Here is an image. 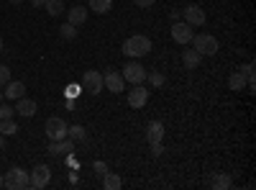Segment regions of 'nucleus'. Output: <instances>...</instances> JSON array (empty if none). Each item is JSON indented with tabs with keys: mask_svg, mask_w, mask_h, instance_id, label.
I'll list each match as a JSON object with an SVG mask.
<instances>
[{
	"mask_svg": "<svg viewBox=\"0 0 256 190\" xmlns=\"http://www.w3.org/2000/svg\"><path fill=\"white\" fill-rule=\"evenodd\" d=\"M10 3H16V6H18V3H24V0H10Z\"/></svg>",
	"mask_w": 256,
	"mask_h": 190,
	"instance_id": "nucleus-39",
	"label": "nucleus"
},
{
	"mask_svg": "<svg viewBox=\"0 0 256 190\" xmlns=\"http://www.w3.org/2000/svg\"><path fill=\"white\" fill-rule=\"evenodd\" d=\"M120 185H123V180H120L118 172H105V175H102V187H105V190H118Z\"/></svg>",
	"mask_w": 256,
	"mask_h": 190,
	"instance_id": "nucleus-19",
	"label": "nucleus"
},
{
	"mask_svg": "<svg viewBox=\"0 0 256 190\" xmlns=\"http://www.w3.org/2000/svg\"><path fill=\"white\" fill-rule=\"evenodd\" d=\"M146 80L152 82L154 88H162L164 82H166V77H164V72H146Z\"/></svg>",
	"mask_w": 256,
	"mask_h": 190,
	"instance_id": "nucleus-26",
	"label": "nucleus"
},
{
	"mask_svg": "<svg viewBox=\"0 0 256 190\" xmlns=\"http://www.w3.org/2000/svg\"><path fill=\"white\" fill-rule=\"evenodd\" d=\"M59 36H62L64 41L77 39V26H74V24H70V21H67V24H62V26H59Z\"/></svg>",
	"mask_w": 256,
	"mask_h": 190,
	"instance_id": "nucleus-23",
	"label": "nucleus"
},
{
	"mask_svg": "<svg viewBox=\"0 0 256 190\" xmlns=\"http://www.w3.org/2000/svg\"><path fill=\"white\" fill-rule=\"evenodd\" d=\"M148 103V90L144 85H134V90H128V105L131 108H144V105Z\"/></svg>",
	"mask_w": 256,
	"mask_h": 190,
	"instance_id": "nucleus-12",
	"label": "nucleus"
},
{
	"mask_svg": "<svg viewBox=\"0 0 256 190\" xmlns=\"http://www.w3.org/2000/svg\"><path fill=\"white\" fill-rule=\"evenodd\" d=\"M0 54H3V36H0Z\"/></svg>",
	"mask_w": 256,
	"mask_h": 190,
	"instance_id": "nucleus-37",
	"label": "nucleus"
},
{
	"mask_svg": "<svg viewBox=\"0 0 256 190\" xmlns=\"http://www.w3.org/2000/svg\"><path fill=\"white\" fill-rule=\"evenodd\" d=\"M152 52V39L144 36V34H136V36H128L123 41V54L128 59H141Z\"/></svg>",
	"mask_w": 256,
	"mask_h": 190,
	"instance_id": "nucleus-1",
	"label": "nucleus"
},
{
	"mask_svg": "<svg viewBox=\"0 0 256 190\" xmlns=\"http://www.w3.org/2000/svg\"><path fill=\"white\" fill-rule=\"evenodd\" d=\"M28 177H31V187H34V190L46 187V185L52 182V167H49V164H36L34 170L28 172Z\"/></svg>",
	"mask_w": 256,
	"mask_h": 190,
	"instance_id": "nucleus-6",
	"label": "nucleus"
},
{
	"mask_svg": "<svg viewBox=\"0 0 256 190\" xmlns=\"http://www.w3.org/2000/svg\"><path fill=\"white\" fill-rule=\"evenodd\" d=\"M67 18H70V24L80 26V24H84V21H88V8L77 3L74 8H70V11H67Z\"/></svg>",
	"mask_w": 256,
	"mask_h": 190,
	"instance_id": "nucleus-16",
	"label": "nucleus"
},
{
	"mask_svg": "<svg viewBox=\"0 0 256 190\" xmlns=\"http://www.w3.org/2000/svg\"><path fill=\"white\" fill-rule=\"evenodd\" d=\"M20 129H18V123L13 118H6V121H0V134L3 136H16Z\"/></svg>",
	"mask_w": 256,
	"mask_h": 190,
	"instance_id": "nucleus-22",
	"label": "nucleus"
},
{
	"mask_svg": "<svg viewBox=\"0 0 256 190\" xmlns=\"http://www.w3.org/2000/svg\"><path fill=\"white\" fill-rule=\"evenodd\" d=\"M92 167H95V172H98V175H100V177H102V175H105V172H108V164H105V162H95V164H92Z\"/></svg>",
	"mask_w": 256,
	"mask_h": 190,
	"instance_id": "nucleus-32",
	"label": "nucleus"
},
{
	"mask_svg": "<svg viewBox=\"0 0 256 190\" xmlns=\"http://www.w3.org/2000/svg\"><path fill=\"white\" fill-rule=\"evenodd\" d=\"M102 88H105V85H102V75H100L98 70H88V72L82 75V90H84V93L98 95Z\"/></svg>",
	"mask_w": 256,
	"mask_h": 190,
	"instance_id": "nucleus-7",
	"label": "nucleus"
},
{
	"mask_svg": "<svg viewBox=\"0 0 256 190\" xmlns=\"http://www.w3.org/2000/svg\"><path fill=\"white\" fill-rule=\"evenodd\" d=\"M67 136L72 141H84V139H88V129L80 126V123H74V126H70V129H67Z\"/></svg>",
	"mask_w": 256,
	"mask_h": 190,
	"instance_id": "nucleus-21",
	"label": "nucleus"
},
{
	"mask_svg": "<svg viewBox=\"0 0 256 190\" xmlns=\"http://www.w3.org/2000/svg\"><path fill=\"white\" fill-rule=\"evenodd\" d=\"M3 146H6V136H3V134H0V149H3Z\"/></svg>",
	"mask_w": 256,
	"mask_h": 190,
	"instance_id": "nucleus-36",
	"label": "nucleus"
},
{
	"mask_svg": "<svg viewBox=\"0 0 256 190\" xmlns=\"http://www.w3.org/2000/svg\"><path fill=\"white\" fill-rule=\"evenodd\" d=\"M152 154H154V157H162V154H164V144H162V141L152 144Z\"/></svg>",
	"mask_w": 256,
	"mask_h": 190,
	"instance_id": "nucleus-31",
	"label": "nucleus"
},
{
	"mask_svg": "<svg viewBox=\"0 0 256 190\" xmlns=\"http://www.w3.org/2000/svg\"><path fill=\"white\" fill-rule=\"evenodd\" d=\"M74 3H80V0H74Z\"/></svg>",
	"mask_w": 256,
	"mask_h": 190,
	"instance_id": "nucleus-41",
	"label": "nucleus"
},
{
	"mask_svg": "<svg viewBox=\"0 0 256 190\" xmlns=\"http://www.w3.org/2000/svg\"><path fill=\"white\" fill-rule=\"evenodd\" d=\"M0 187H3V175H0Z\"/></svg>",
	"mask_w": 256,
	"mask_h": 190,
	"instance_id": "nucleus-40",
	"label": "nucleus"
},
{
	"mask_svg": "<svg viewBox=\"0 0 256 190\" xmlns=\"http://www.w3.org/2000/svg\"><path fill=\"white\" fill-rule=\"evenodd\" d=\"M67 121L64 118H59V116H52V118H46V123H44V131H46V136H49V141H56V139H64L67 136Z\"/></svg>",
	"mask_w": 256,
	"mask_h": 190,
	"instance_id": "nucleus-5",
	"label": "nucleus"
},
{
	"mask_svg": "<svg viewBox=\"0 0 256 190\" xmlns=\"http://www.w3.org/2000/svg\"><path fill=\"white\" fill-rule=\"evenodd\" d=\"M120 75H123L126 82H131V85H144V82H146V67H141L136 59L126 62L123 70H120Z\"/></svg>",
	"mask_w": 256,
	"mask_h": 190,
	"instance_id": "nucleus-4",
	"label": "nucleus"
},
{
	"mask_svg": "<svg viewBox=\"0 0 256 190\" xmlns=\"http://www.w3.org/2000/svg\"><path fill=\"white\" fill-rule=\"evenodd\" d=\"M64 108H67V111H74V98H67V100H64Z\"/></svg>",
	"mask_w": 256,
	"mask_h": 190,
	"instance_id": "nucleus-34",
	"label": "nucleus"
},
{
	"mask_svg": "<svg viewBox=\"0 0 256 190\" xmlns=\"http://www.w3.org/2000/svg\"><path fill=\"white\" fill-rule=\"evenodd\" d=\"M90 8H92L98 16H102V13H108V11L113 8V0H90Z\"/></svg>",
	"mask_w": 256,
	"mask_h": 190,
	"instance_id": "nucleus-25",
	"label": "nucleus"
},
{
	"mask_svg": "<svg viewBox=\"0 0 256 190\" xmlns=\"http://www.w3.org/2000/svg\"><path fill=\"white\" fill-rule=\"evenodd\" d=\"M80 93H82V85H67L64 88V95L67 98H80Z\"/></svg>",
	"mask_w": 256,
	"mask_h": 190,
	"instance_id": "nucleus-28",
	"label": "nucleus"
},
{
	"mask_svg": "<svg viewBox=\"0 0 256 190\" xmlns=\"http://www.w3.org/2000/svg\"><path fill=\"white\" fill-rule=\"evenodd\" d=\"M3 187L8 190H28L31 187V177L24 167H10V170L3 175Z\"/></svg>",
	"mask_w": 256,
	"mask_h": 190,
	"instance_id": "nucleus-2",
	"label": "nucleus"
},
{
	"mask_svg": "<svg viewBox=\"0 0 256 190\" xmlns=\"http://www.w3.org/2000/svg\"><path fill=\"white\" fill-rule=\"evenodd\" d=\"M200 59H202V57H200L195 49H184V52H182V65H184L187 70H195V67L200 65Z\"/></svg>",
	"mask_w": 256,
	"mask_h": 190,
	"instance_id": "nucleus-18",
	"label": "nucleus"
},
{
	"mask_svg": "<svg viewBox=\"0 0 256 190\" xmlns=\"http://www.w3.org/2000/svg\"><path fill=\"white\" fill-rule=\"evenodd\" d=\"M6 100V95H3V90H0V103H3Z\"/></svg>",
	"mask_w": 256,
	"mask_h": 190,
	"instance_id": "nucleus-38",
	"label": "nucleus"
},
{
	"mask_svg": "<svg viewBox=\"0 0 256 190\" xmlns=\"http://www.w3.org/2000/svg\"><path fill=\"white\" fill-rule=\"evenodd\" d=\"M241 72L246 75V80H254V62H246V65L241 67Z\"/></svg>",
	"mask_w": 256,
	"mask_h": 190,
	"instance_id": "nucleus-30",
	"label": "nucleus"
},
{
	"mask_svg": "<svg viewBox=\"0 0 256 190\" xmlns=\"http://www.w3.org/2000/svg\"><path fill=\"white\" fill-rule=\"evenodd\" d=\"M49 157H67V154H72L74 152V141L70 139V136H64V139H56V141H49Z\"/></svg>",
	"mask_w": 256,
	"mask_h": 190,
	"instance_id": "nucleus-8",
	"label": "nucleus"
},
{
	"mask_svg": "<svg viewBox=\"0 0 256 190\" xmlns=\"http://www.w3.org/2000/svg\"><path fill=\"white\" fill-rule=\"evenodd\" d=\"M13 116H16V108H10V105H6V103H0V121L13 118Z\"/></svg>",
	"mask_w": 256,
	"mask_h": 190,
	"instance_id": "nucleus-27",
	"label": "nucleus"
},
{
	"mask_svg": "<svg viewBox=\"0 0 256 190\" xmlns=\"http://www.w3.org/2000/svg\"><path fill=\"white\" fill-rule=\"evenodd\" d=\"M3 95H6L8 100H18V98H24V95H26V85H24L20 80H8Z\"/></svg>",
	"mask_w": 256,
	"mask_h": 190,
	"instance_id": "nucleus-14",
	"label": "nucleus"
},
{
	"mask_svg": "<svg viewBox=\"0 0 256 190\" xmlns=\"http://www.w3.org/2000/svg\"><path fill=\"white\" fill-rule=\"evenodd\" d=\"M134 3H136L138 8H152V6L156 3V0H134Z\"/></svg>",
	"mask_w": 256,
	"mask_h": 190,
	"instance_id": "nucleus-33",
	"label": "nucleus"
},
{
	"mask_svg": "<svg viewBox=\"0 0 256 190\" xmlns=\"http://www.w3.org/2000/svg\"><path fill=\"white\" fill-rule=\"evenodd\" d=\"M10 80V67H6V65H0V88L6 85V82Z\"/></svg>",
	"mask_w": 256,
	"mask_h": 190,
	"instance_id": "nucleus-29",
	"label": "nucleus"
},
{
	"mask_svg": "<svg viewBox=\"0 0 256 190\" xmlns=\"http://www.w3.org/2000/svg\"><path fill=\"white\" fill-rule=\"evenodd\" d=\"M228 88L233 90V93H241V90H246V75L238 70V72H233L230 77H228Z\"/></svg>",
	"mask_w": 256,
	"mask_h": 190,
	"instance_id": "nucleus-17",
	"label": "nucleus"
},
{
	"mask_svg": "<svg viewBox=\"0 0 256 190\" xmlns=\"http://www.w3.org/2000/svg\"><path fill=\"white\" fill-rule=\"evenodd\" d=\"M162 139H164V123L162 121H152V123L146 126V141L148 144H156Z\"/></svg>",
	"mask_w": 256,
	"mask_h": 190,
	"instance_id": "nucleus-15",
	"label": "nucleus"
},
{
	"mask_svg": "<svg viewBox=\"0 0 256 190\" xmlns=\"http://www.w3.org/2000/svg\"><path fill=\"white\" fill-rule=\"evenodd\" d=\"M192 36H195V31H192L190 24H184V21H174L172 24V39L177 44H190Z\"/></svg>",
	"mask_w": 256,
	"mask_h": 190,
	"instance_id": "nucleus-10",
	"label": "nucleus"
},
{
	"mask_svg": "<svg viewBox=\"0 0 256 190\" xmlns=\"http://www.w3.org/2000/svg\"><path fill=\"white\" fill-rule=\"evenodd\" d=\"M182 16H184V24H190L192 29L195 26H205V21H208V16H205V11L200 8V6H187V8H182Z\"/></svg>",
	"mask_w": 256,
	"mask_h": 190,
	"instance_id": "nucleus-9",
	"label": "nucleus"
},
{
	"mask_svg": "<svg viewBox=\"0 0 256 190\" xmlns=\"http://www.w3.org/2000/svg\"><path fill=\"white\" fill-rule=\"evenodd\" d=\"M44 8H46V13H49V16H54V18H56V16H62V13H64V8H67V6H64L62 0H46Z\"/></svg>",
	"mask_w": 256,
	"mask_h": 190,
	"instance_id": "nucleus-24",
	"label": "nucleus"
},
{
	"mask_svg": "<svg viewBox=\"0 0 256 190\" xmlns=\"http://www.w3.org/2000/svg\"><path fill=\"white\" fill-rule=\"evenodd\" d=\"M216 190H228L230 185H233V177L228 175V172H218L216 177H212V182H210Z\"/></svg>",
	"mask_w": 256,
	"mask_h": 190,
	"instance_id": "nucleus-20",
	"label": "nucleus"
},
{
	"mask_svg": "<svg viewBox=\"0 0 256 190\" xmlns=\"http://www.w3.org/2000/svg\"><path fill=\"white\" fill-rule=\"evenodd\" d=\"M44 3H46V0H31L34 8H44Z\"/></svg>",
	"mask_w": 256,
	"mask_h": 190,
	"instance_id": "nucleus-35",
	"label": "nucleus"
},
{
	"mask_svg": "<svg viewBox=\"0 0 256 190\" xmlns=\"http://www.w3.org/2000/svg\"><path fill=\"white\" fill-rule=\"evenodd\" d=\"M102 85L108 88L110 93H123L126 90V80H123V75L118 70H108L102 75Z\"/></svg>",
	"mask_w": 256,
	"mask_h": 190,
	"instance_id": "nucleus-11",
	"label": "nucleus"
},
{
	"mask_svg": "<svg viewBox=\"0 0 256 190\" xmlns=\"http://www.w3.org/2000/svg\"><path fill=\"white\" fill-rule=\"evenodd\" d=\"M38 111V105H36V100H31V98H18L16 100V113L20 116V118H31L34 113Z\"/></svg>",
	"mask_w": 256,
	"mask_h": 190,
	"instance_id": "nucleus-13",
	"label": "nucleus"
},
{
	"mask_svg": "<svg viewBox=\"0 0 256 190\" xmlns=\"http://www.w3.org/2000/svg\"><path fill=\"white\" fill-rule=\"evenodd\" d=\"M192 49H195L200 57H212V54H218V39L212 36V34H198V36H192Z\"/></svg>",
	"mask_w": 256,
	"mask_h": 190,
	"instance_id": "nucleus-3",
	"label": "nucleus"
}]
</instances>
